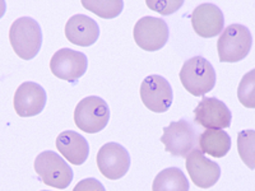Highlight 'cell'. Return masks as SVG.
I'll return each instance as SVG.
<instances>
[{
	"instance_id": "7a4b0ae2",
	"label": "cell",
	"mask_w": 255,
	"mask_h": 191,
	"mask_svg": "<svg viewBox=\"0 0 255 191\" xmlns=\"http://www.w3.org/2000/svg\"><path fill=\"white\" fill-rule=\"evenodd\" d=\"M180 81L190 95L199 97L211 92L216 86V70L203 56H194L184 63Z\"/></svg>"
},
{
	"instance_id": "7402d4cb",
	"label": "cell",
	"mask_w": 255,
	"mask_h": 191,
	"mask_svg": "<svg viewBox=\"0 0 255 191\" xmlns=\"http://www.w3.org/2000/svg\"><path fill=\"white\" fill-rule=\"evenodd\" d=\"M185 0H145L151 10L162 15H171L183 6Z\"/></svg>"
},
{
	"instance_id": "4fadbf2b",
	"label": "cell",
	"mask_w": 255,
	"mask_h": 191,
	"mask_svg": "<svg viewBox=\"0 0 255 191\" xmlns=\"http://www.w3.org/2000/svg\"><path fill=\"white\" fill-rule=\"evenodd\" d=\"M186 170L191 181L202 189H209L218 183L221 167L216 162L204 157L200 149H194L186 156Z\"/></svg>"
},
{
	"instance_id": "d4e9b609",
	"label": "cell",
	"mask_w": 255,
	"mask_h": 191,
	"mask_svg": "<svg viewBox=\"0 0 255 191\" xmlns=\"http://www.w3.org/2000/svg\"><path fill=\"white\" fill-rule=\"evenodd\" d=\"M42 191H49V190H42Z\"/></svg>"
},
{
	"instance_id": "52a82bcc",
	"label": "cell",
	"mask_w": 255,
	"mask_h": 191,
	"mask_svg": "<svg viewBox=\"0 0 255 191\" xmlns=\"http://www.w3.org/2000/svg\"><path fill=\"white\" fill-rule=\"evenodd\" d=\"M135 44L144 51H158L167 44L170 37L168 26L162 18L143 17L133 29Z\"/></svg>"
},
{
	"instance_id": "ba28073f",
	"label": "cell",
	"mask_w": 255,
	"mask_h": 191,
	"mask_svg": "<svg viewBox=\"0 0 255 191\" xmlns=\"http://www.w3.org/2000/svg\"><path fill=\"white\" fill-rule=\"evenodd\" d=\"M140 99L148 110L157 113L166 112L174 101L171 84L157 74L148 76L140 84Z\"/></svg>"
},
{
	"instance_id": "44dd1931",
	"label": "cell",
	"mask_w": 255,
	"mask_h": 191,
	"mask_svg": "<svg viewBox=\"0 0 255 191\" xmlns=\"http://www.w3.org/2000/svg\"><path fill=\"white\" fill-rule=\"evenodd\" d=\"M238 98L244 107L255 108V69L248 72L240 81Z\"/></svg>"
},
{
	"instance_id": "2e32d148",
	"label": "cell",
	"mask_w": 255,
	"mask_h": 191,
	"mask_svg": "<svg viewBox=\"0 0 255 191\" xmlns=\"http://www.w3.org/2000/svg\"><path fill=\"white\" fill-rule=\"evenodd\" d=\"M56 149L61 156L74 166H81L90 156V144L87 139L77 131L67 130L56 138Z\"/></svg>"
},
{
	"instance_id": "cb8c5ba5",
	"label": "cell",
	"mask_w": 255,
	"mask_h": 191,
	"mask_svg": "<svg viewBox=\"0 0 255 191\" xmlns=\"http://www.w3.org/2000/svg\"><path fill=\"white\" fill-rule=\"evenodd\" d=\"M6 12V3L5 0H0V19L4 17Z\"/></svg>"
},
{
	"instance_id": "6da1fadb",
	"label": "cell",
	"mask_w": 255,
	"mask_h": 191,
	"mask_svg": "<svg viewBox=\"0 0 255 191\" xmlns=\"http://www.w3.org/2000/svg\"><path fill=\"white\" fill-rule=\"evenodd\" d=\"M9 42L20 59L36 58L42 46V31L37 20L31 17L15 19L9 29Z\"/></svg>"
},
{
	"instance_id": "ffe728a7",
	"label": "cell",
	"mask_w": 255,
	"mask_h": 191,
	"mask_svg": "<svg viewBox=\"0 0 255 191\" xmlns=\"http://www.w3.org/2000/svg\"><path fill=\"white\" fill-rule=\"evenodd\" d=\"M238 152L250 170H255V130H243L238 134Z\"/></svg>"
},
{
	"instance_id": "603a6c76",
	"label": "cell",
	"mask_w": 255,
	"mask_h": 191,
	"mask_svg": "<svg viewBox=\"0 0 255 191\" xmlns=\"http://www.w3.org/2000/svg\"><path fill=\"white\" fill-rule=\"evenodd\" d=\"M73 191H106L105 186L96 179H84L79 181Z\"/></svg>"
},
{
	"instance_id": "d6986e66",
	"label": "cell",
	"mask_w": 255,
	"mask_h": 191,
	"mask_svg": "<svg viewBox=\"0 0 255 191\" xmlns=\"http://www.w3.org/2000/svg\"><path fill=\"white\" fill-rule=\"evenodd\" d=\"M81 3L87 10L104 19L119 17L124 9L123 0H81Z\"/></svg>"
},
{
	"instance_id": "5bb4252c",
	"label": "cell",
	"mask_w": 255,
	"mask_h": 191,
	"mask_svg": "<svg viewBox=\"0 0 255 191\" xmlns=\"http://www.w3.org/2000/svg\"><path fill=\"white\" fill-rule=\"evenodd\" d=\"M191 26L200 37H216L223 32L225 17L222 10L215 4H200L191 13Z\"/></svg>"
},
{
	"instance_id": "5b68a950",
	"label": "cell",
	"mask_w": 255,
	"mask_h": 191,
	"mask_svg": "<svg viewBox=\"0 0 255 191\" xmlns=\"http://www.w3.org/2000/svg\"><path fill=\"white\" fill-rule=\"evenodd\" d=\"M109 120L110 108L106 101L97 96H90L79 101L74 110V122L84 133H100L108 126Z\"/></svg>"
},
{
	"instance_id": "9a60e30c",
	"label": "cell",
	"mask_w": 255,
	"mask_h": 191,
	"mask_svg": "<svg viewBox=\"0 0 255 191\" xmlns=\"http://www.w3.org/2000/svg\"><path fill=\"white\" fill-rule=\"evenodd\" d=\"M65 36L73 45L82 47L92 46L100 37L99 23L84 14L73 15L65 24Z\"/></svg>"
},
{
	"instance_id": "ac0fdd59",
	"label": "cell",
	"mask_w": 255,
	"mask_h": 191,
	"mask_svg": "<svg viewBox=\"0 0 255 191\" xmlns=\"http://www.w3.org/2000/svg\"><path fill=\"white\" fill-rule=\"evenodd\" d=\"M189 180L177 167L162 170L152 184V191H189Z\"/></svg>"
},
{
	"instance_id": "30bf717a",
	"label": "cell",
	"mask_w": 255,
	"mask_h": 191,
	"mask_svg": "<svg viewBox=\"0 0 255 191\" xmlns=\"http://www.w3.org/2000/svg\"><path fill=\"white\" fill-rule=\"evenodd\" d=\"M100 172L109 180H119L130 168V154L119 143H106L100 148L97 157Z\"/></svg>"
},
{
	"instance_id": "277c9868",
	"label": "cell",
	"mask_w": 255,
	"mask_h": 191,
	"mask_svg": "<svg viewBox=\"0 0 255 191\" xmlns=\"http://www.w3.org/2000/svg\"><path fill=\"white\" fill-rule=\"evenodd\" d=\"M35 171L45 185L60 190L67 189L74 177L72 167L54 151H45L36 157Z\"/></svg>"
},
{
	"instance_id": "3957f363",
	"label": "cell",
	"mask_w": 255,
	"mask_h": 191,
	"mask_svg": "<svg viewBox=\"0 0 255 191\" xmlns=\"http://www.w3.org/2000/svg\"><path fill=\"white\" fill-rule=\"evenodd\" d=\"M253 45L252 32L243 24L234 23L223 29L217 41L218 58L222 63H238L249 55Z\"/></svg>"
},
{
	"instance_id": "7c38bea8",
	"label": "cell",
	"mask_w": 255,
	"mask_h": 191,
	"mask_svg": "<svg viewBox=\"0 0 255 191\" xmlns=\"http://www.w3.org/2000/svg\"><path fill=\"white\" fill-rule=\"evenodd\" d=\"M194 120L206 129H226L231 126L232 113L225 102L216 97H203L194 110Z\"/></svg>"
},
{
	"instance_id": "e0dca14e",
	"label": "cell",
	"mask_w": 255,
	"mask_h": 191,
	"mask_svg": "<svg viewBox=\"0 0 255 191\" xmlns=\"http://www.w3.org/2000/svg\"><path fill=\"white\" fill-rule=\"evenodd\" d=\"M199 149L215 158H222L231 149V138L222 129H207L199 136Z\"/></svg>"
},
{
	"instance_id": "8fae6325",
	"label": "cell",
	"mask_w": 255,
	"mask_h": 191,
	"mask_svg": "<svg viewBox=\"0 0 255 191\" xmlns=\"http://www.w3.org/2000/svg\"><path fill=\"white\" fill-rule=\"evenodd\" d=\"M46 101V91L40 84L35 82H24L15 91L13 106L18 116L32 117L44 111Z\"/></svg>"
},
{
	"instance_id": "9c48e42d",
	"label": "cell",
	"mask_w": 255,
	"mask_h": 191,
	"mask_svg": "<svg viewBox=\"0 0 255 191\" xmlns=\"http://www.w3.org/2000/svg\"><path fill=\"white\" fill-rule=\"evenodd\" d=\"M88 59L83 52L72 49H60L52 55L50 69L56 78L74 83L86 74Z\"/></svg>"
},
{
	"instance_id": "8992f818",
	"label": "cell",
	"mask_w": 255,
	"mask_h": 191,
	"mask_svg": "<svg viewBox=\"0 0 255 191\" xmlns=\"http://www.w3.org/2000/svg\"><path fill=\"white\" fill-rule=\"evenodd\" d=\"M161 142L165 144L166 152L174 157H185L194 151L199 143L195 127L188 120H179L172 121L168 126L163 127V135L161 136Z\"/></svg>"
}]
</instances>
